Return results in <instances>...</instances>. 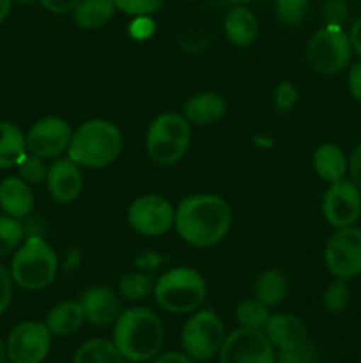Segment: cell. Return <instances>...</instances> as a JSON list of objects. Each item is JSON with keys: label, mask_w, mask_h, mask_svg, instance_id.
Listing matches in <instances>:
<instances>
[{"label": "cell", "mask_w": 361, "mask_h": 363, "mask_svg": "<svg viewBox=\"0 0 361 363\" xmlns=\"http://www.w3.org/2000/svg\"><path fill=\"white\" fill-rule=\"evenodd\" d=\"M16 2H20V4H28V2H32V0H16Z\"/></svg>", "instance_id": "48"}, {"label": "cell", "mask_w": 361, "mask_h": 363, "mask_svg": "<svg viewBox=\"0 0 361 363\" xmlns=\"http://www.w3.org/2000/svg\"><path fill=\"white\" fill-rule=\"evenodd\" d=\"M349 38H350V45H353V50L361 57V16L354 21Z\"/></svg>", "instance_id": "44"}, {"label": "cell", "mask_w": 361, "mask_h": 363, "mask_svg": "<svg viewBox=\"0 0 361 363\" xmlns=\"http://www.w3.org/2000/svg\"><path fill=\"white\" fill-rule=\"evenodd\" d=\"M349 91L354 99L361 101V62L354 64L349 71Z\"/></svg>", "instance_id": "40"}, {"label": "cell", "mask_w": 361, "mask_h": 363, "mask_svg": "<svg viewBox=\"0 0 361 363\" xmlns=\"http://www.w3.org/2000/svg\"><path fill=\"white\" fill-rule=\"evenodd\" d=\"M176 209L161 195H144L131 202L127 223L142 236H161L173 225Z\"/></svg>", "instance_id": "12"}, {"label": "cell", "mask_w": 361, "mask_h": 363, "mask_svg": "<svg viewBox=\"0 0 361 363\" xmlns=\"http://www.w3.org/2000/svg\"><path fill=\"white\" fill-rule=\"evenodd\" d=\"M184 2H193V0H184Z\"/></svg>", "instance_id": "49"}, {"label": "cell", "mask_w": 361, "mask_h": 363, "mask_svg": "<svg viewBox=\"0 0 361 363\" xmlns=\"http://www.w3.org/2000/svg\"><path fill=\"white\" fill-rule=\"evenodd\" d=\"M46 186L53 201L59 204H69L84 188V176H81L80 165L69 158L57 160L48 167V176H46Z\"/></svg>", "instance_id": "15"}, {"label": "cell", "mask_w": 361, "mask_h": 363, "mask_svg": "<svg viewBox=\"0 0 361 363\" xmlns=\"http://www.w3.org/2000/svg\"><path fill=\"white\" fill-rule=\"evenodd\" d=\"M219 363H276L275 347L262 330H234L223 340Z\"/></svg>", "instance_id": "9"}, {"label": "cell", "mask_w": 361, "mask_h": 363, "mask_svg": "<svg viewBox=\"0 0 361 363\" xmlns=\"http://www.w3.org/2000/svg\"><path fill=\"white\" fill-rule=\"evenodd\" d=\"M265 335L276 350H290L306 342V326L289 314H275L265 325Z\"/></svg>", "instance_id": "17"}, {"label": "cell", "mask_w": 361, "mask_h": 363, "mask_svg": "<svg viewBox=\"0 0 361 363\" xmlns=\"http://www.w3.org/2000/svg\"><path fill=\"white\" fill-rule=\"evenodd\" d=\"M50 340L52 333L45 323H20L7 339V360L11 363H42L50 353Z\"/></svg>", "instance_id": "11"}, {"label": "cell", "mask_w": 361, "mask_h": 363, "mask_svg": "<svg viewBox=\"0 0 361 363\" xmlns=\"http://www.w3.org/2000/svg\"><path fill=\"white\" fill-rule=\"evenodd\" d=\"M347 167H349L350 170L353 183L361 190V144L353 151V155H350V160H349V165Z\"/></svg>", "instance_id": "41"}, {"label": "cell", "mask_w": 361, "mask_h": 363, "mask_svg": "<svg viewBox=\"0 0 361 363\" xmlns=\"http://www.w3.org/2000/svg\"><path fill=\"white\" fill-rule=\"evenodd\" d=\"M297 103V89L290 82H282L275 91V105L282 112H289Z\"/></svg>", "instance_id": "36"}, {"label": "cell", "mask_w": 361, "mask_h": 363, "mask_svg": "<svg viewBox=\"0 0 361 363\" xmlns=\"http://www.w3.org/2000/svg\"><path fill=\"white\" fill-rule=\"evenodd\" d=\"M84 315L91 325L108 326L120 315V300L112 289L94 286L84 293L80 300Z\"/></svg>", "instance_id": "16"}, {"label": "cell", "mask_w": 361, "mask_h": 363, "mask_svg": "<svg viewBox=\"0 0 361 363\" xmlns=\"http://www.w3.org/2000/svg\"><path fill=\"white\" fill-rule=\"evenodd\" d=\"M41 6L45 9H48L50 13H55V14H62L67 13V11H73L81 0H39Z\"/></svg>", "instance_id": "39"}, {"label": "cell", "mask_w": 361, "mask_h": 363, "mask_svg": "<svg viewBox=\"0 0 361 363\" xmlns=\"http://www.w3.org/2000/svg\"><path fill=\"white\" fill-rule=\"evenodd\" d=\"M85 321L84 308L78 301H64L55 305L46 315V328L52 335H71L76 332Z\"/></svg>", "instance_id": "21"}, {"label": "cell", "mask_w": 361, "mask_h": 363, "mask_svg": "<svg viewBox=\"0 0 361 363\" xmlns=\"http://www.w3.org/2000/svg\"><path fill=\"white\" fill-rule=\"evenodd\" d=\"M350 301V289L345 284V280L338 279L333 284L326 287L324 294H322V305L329 314H338V312L345 311L347 305Z\"/></svg>", "instance_id": "31"}, {"label": "cell", "mask_w": 361, "mask_h": 363, "mask_svg": "<svg viewBox=\"0 0 361 363\" xmlns=\"http://www.w3.org/2000/svg\"><path fill=\"white\" fill-rule=\"evenodd\" d=\"M73 131L67 121L60 117H45L28 130L25 137L27 151L39 158H57L67 151Z\"/></svg>", "instance_id": "14"}, {"label": "cell", "mask_w": 361, "mask_h": 363, "mask_svg": "<svg viewBox=\"0 0 361 363\" xmlns=\"http://www.w3.org/2000/svg\"><path fill=\"white\" fill-rule=\"evenodd\" d=\"M314 169L317 176L328 183L343 179L347 172V160L342 149L335 144H322L314 155Z\"/></svg>", "instance_id": "23"}, {"label": "cell", "mask_w": 361, "mask_h": 363, "mask_svg": "<svg viewBox=\"0 0 361 363\" xmlns=\"http://www.w3.org/2000/svg\"><path fill=\"white\" fill-rule=\"evenodd\" d=\"M81 264V252L78 248L67 252L66 261H64V275H73Z\"/></svg>", "instance_id": "42"}, {"label": "cell", "mask_w": 361, "mask_h": 363, "mask_svg": "<svg viewBox=\"0 0 361 363\" xmlns=\"http://www.w3.org/2000/svg\"><path fill=\"white\" fill-rule=\"evenodd\" d=\"M191 142V124L179 113H161L147 128L145 147L149 158L163 167L183 160Z\"/></svg>", "instance_id": "6"}, {"label": "cell", "mask_w": 361, "mask_h": 363, "mask_svg": "<svg viewBox=\"0 0 361 363\" xmlns=\"http://www.w3.org/2000/svg\"><path fill=\"white\" fill-rule=\"evenodd\" d=\"M7 362V351H6V344L2 342L0 339V363H6Z\"/></svg>", "instance_id": "46"}, {"label": "cell", "mask_w": 361, "mask_h": 363, "mask_svg": "<svg viewBox=\"0 0 361 363\" xmlns=\"http://www.w3.org/2000/svg\"><path fill=\"white\" fill-rule=\"evenodd\" d=\"M321 14L328 27H342L349 18V9L343 0H326Z\"/></svg>", "instance_id": "33"}, {"label": "cell", "mask_w": 361, "mask_h": 363, "mask_svg": "<svg viewBox=\"0 0 361 363\" xmlns=\"http://www.w3.org/2000/svg\"><path fill=\"white\" fill-rule=\"evenodd\" d=\"M269 318L271 314H269L268 305L262 303L258 298H246L236 307V319L241 328L264 330Z\"/></svg>", "instance_id": "27"}, {"label": "cell", "mask_w": 361, "mask_h": 363, "mask_svg": "<svg viewBox=\"0 0 361 363\" xmlns=\"http://www.w3.org/2000/svg\"><path fill=\"white\" fill-rule=\"evenodd\" d=\"M119 291L130 301L144 300L154 291V279L151 273H127L120 279Z\"/></svg>", "instance_id": "28"}, {"label": "cell", "mask_w": 361, "mask_h": 363, "mask_svg": "<svg viewBox=\"0 0 361 363\" xmlns=\"http://www.w3.org/2000/svg\"><path fill=\"white\" fill-rule=\"evenodd\" d=\"M59 272L55 250L41 236H30L14 254L11 279L27 291L48 287Z\"/></svg>", "instance_id": "4"}, {"label": "cell", "mask_w": 361, "mask_h": 363, "mask_svg": "<svg viewBox=\"0 0 361 363\" xmlns=\"http://www.w3.org/2000/svg\"><path fill=\"white\" fill-rule=\"evenodd\" d=\"M11 298H13V279L9 272L0 264V314H4L9 307Z\"/></svg>", "instance_id": "38"}, {"label": "cell", "mask_w": 361, "mask_h": 363, "mask_svg": "<svg viewBox=\"0 0 361 363\" xmlns=\"http://www.w3.org/2000/svg\"><path fill=\"white\" fill-rule=\"evenodd\" d=\"M326 264L333 277L354 279L361 273V229L349 225L338 229L326 245Z\"/></svg>", "instance_id": "10"}, {"label": "cell", "mask_w": 361, "mask_h": 363, "mask_svg": "<svg viewBox=\"0 0 361 363\" xmlns=\"http://www.w3.org/2000/svg\"><path fill=\"white\" fill-rule=\"evenodd\" d=\"M16 167L20 177L27 184H41L45 183L46 176H48V167L45 165L42 158L30 155V152H27Z\"/></svg>", "instance_id": "32"}, {"label": "cell", "mask_w": 361, "mask_h": 363, "mask_svg": "<svg viewBox=\"0 0 361 363\" xmlns=\"http://www.w3.org/2000/svg\"><path fill=\"white\" fill-rule=\"evenodd\" d=\"M353 57L350 38L342 27H328L315 32L306 46V62L321 74L340 73Z\"/></svg>", "instance_id": "7"}, {"label": "cell", "mask_w": 361, "mask_h": 363, "mask_svg": "<svg viewBox=\"0 0 361 363\" xmlns=\"http://www.w3.org/2000/svg\"><path fill=\"white\" fill-rule=\"evenodd\" d=\"M230 2H234V4H244V2H250V0H230Z\"/></svg>", "instance_id": "47"}, {"label": "cell", "mask_w": 361, "mask_h": 363, "mask_svg": "<svg viewBox=\"0 0 361 363\" xmlns=\"http://www.w3.org/2000/svg\"><path fill=\"white\" fill-rule=\"evenodd\" d=\"M0 208L13 218H25L34 208L30 186L21 177H6L0 181Z\"/></svg>", "instance_id": "19"}, {"label": "cell", "mask_w": 361, "mask_h": 363, "mask_svg": "<svg viewBox=\"0 0 361 363\" xmlns=\"http://www.w3.org/2000/svg\"><path fill=\"white\" fill-rule=\"evenodd\" d=\"M130 34L133 39H138V41H144V39H149L152 34H154V21L149 18V14H144V16H137L130 25Z\"/></svg>", "instance_id": "37"}, {"label": "cell", "mask_w": 361, "mask_h": 363, "mask_svg": "<svg viewBox=\"0 0 361 363\" xmlns=\"http://www.w3.org/2000/svg\"><path fill=\"white\" fill-rule=\"evenodd\" d=\"M115 9L113 0H81L73 9V20L80 28L96 30L112 20Z\"/></svg>", "instance_id": "22"}, {"label": "cell", "mask_w": 361, "mask_h": 363, "mask_svg": "<svg viewBox=\"0 0 361 363\" xmlns=\"http://www.w3.org/2000/svg\"><path fill=\"white\" fill-rule=\"evenodd\" d=\"M223 30L227 39L236 46H248L255 41L258 32L257 18L250 9L237 6L227 13L223 21Z\"/></svg>", "instance_id": "20"}, {"label": "cell", "mask_w": 361, "mask_h": 363, "mask_svg": "<svg viewBox=\"0 0 361 363\" xmlns=\"http://www.w3.org/2000/svg\"><path fill=\"white\" fill-rule=\"evenodd\" d=\"M310 2L308 0H275L276 16L287 27H296L303 23L308 14Z\"/></svg>", "instance_id": "30"}, {"label": "cell", "mask_w": 361, "mask_h": 363, "mask_svg": "<svg viewBox=\"0 0 361 363\" xmlns=\"http://www.w3.org/2000/svg\"><path fill=\"white\" fill-rule=\"evenodd\" d=\"M27 144L20 128L7 121H0V169H11L27 155Z\"/></svg>", "instance_id": "24"}, {"label": "cell", "mask_w": 361, "mask_h": 363, "mask_svg": "<svg viewBox=\"0 0 361 363\" xmlns=\"http://www.w3.org/2000/svg\"><path fill=\"white\" fill-rule=\"evenodd\" d=\"M23 238L25 227L20 220L9 215L0 216V257L16 250Z\"/></svg>", "instance_id": "29"}, {"label": "cell", "mask_w": 361, "mask_h": 363, "mask_svg": "<svg viewBox=\"0 0 361 363\" xmlns=\"http://www.w3.org/2000/svg\"><path fill=\"white\" fill-rule=\"evenodd\" d=\"M322 215L326 222L336 229L349 227L361 215V190L353 181L343 179L329 183L322 199Z\"/></svg>", "instance_id": "13"}, {"label": "cell", "mask_w": 361, "mask_h": 363, "mask_svg": "<svg viewBox=\"0 0 361 363\" xmlns=\"http://www.w3.org/2000/svg\"><path fill=\"white\" fill-rule=\"evenodd\" d=\"M122 151V135L113 123L92 119L73 133L67 147V158L85 169H105Z\"/></svg>", "instance_id": "3"}, {"label": "cell", "mask_w": 361, "mask_h": 363, "mask_svg": "<svg viewBox=\"0 0 361 363\" xmlns=\"http://www.w3.org/2000/svg\"><path fill=\"white\" fill-rule=\"evenodd\" d=\"M11 11V0H0V23L7 18Z\"/></svg>", "instance_id": "45"}, {"label": "cell", "mask_w": 361, "mask_h": 363, "mask_svg": "<svg viewBox=\"0 0 361 363\" xmlns=\"http://www.w3.org/2000/svg\"><path fill=\"white\" fill-rule=\"evenodd\" d=\"M227 110L223 96L216 92H198L183 106V117L195 126H209L218 123Z\"/></svg>", "instance_id": "18"}, {"label": "cell", "mask_w": 361, "mask_h": 363, "mask_svg": "<svg viewBox=\"0 0 361 363\" xmlns=\"http://www.w3.org/2000/svg\"><path fill=\"white\" fill-rule=\"evenodd\" d=\"M113 340L91 339L81 344L74 353L73 363H126Z\"/></svg>", "instance_id": "25"}, {"label": "cell", "mask_w": 361, "mask_h": 363, "mask_svg": "<svg viewBox=\"0 0 361 363\" xmlns=\"http://www.w3.org/2000/svg\"><path fill=\"white\" fill-rule=\"evenodd\" d=\"M276 360L278 363H314L315 351L314 347L304 342L301 346L290 347V350H280Z\"/></svg>", "instance_id": "35"}, {"label": "cell", "mask_w": 361, "mask_h": 363, "mask_svg": "<svg viewBox=\"0 0 361 363\" xmlns=\"http://www.w3.org/2000/svg\"><path fill=\"white\" fill-rule=\"evenodd\" d=\"M225 326L211 311H200L191 315L180 333L184 354L191 360L205 362L219 353L225 340Z\"/></svg>", "instance_id": "8"}, {"label": "cell", "mask_w": 361, "mask_h": 363, "mask_svg": "<svg viewBox=\"0 0 361 363\" xmlns=\"http://www.w3.org/2000/svg\"><path fill=\"white\" fill-rule=\"evenodd\" d=\"M113 4L122 13L144 16V14L156 13L161 7L163 0H113Z\"/></svg>", "instance_id": "34"}, {"label": "cell", "mask_w": 361, "mask_h": 363, "mask_svg": "<svg viewBox=\"0 0 361 363\" xmlns=\"http://www.w3.org/2000/svg\"><path fill=\"white\" fill-rule=\"evenodd\" d=\"M154 363H195L188 354L176 353V351H170V353L161 354L154 360Z\"/></svg>", "instance_id": "43"}, {"label": "cell", "mask_w": 361, "mask_h": 363, "mask_svg": "<svg viewBox=\"0 0 361 363\" xmlns=\"http://www.w3.org/2000/svg\"><path fill=\"white\" fill-rule=\"evenodd\" d=\"M255 294L268 307L282 303L287 296V280L278 269H268L262 273L255 284Z\"/></svg>", "instance_id": "26"}, {"label": "cell", "mask_w": 361, "mask_h": 363, "mask_svg": "<svg viewBox=\"0 0 361 363\" xmlns=\"http://www.w3.org/2000/svg\"><path fill=\"white\" fill-rule=\"evenodd\" d=\"M230 223L232 209L229 202L212 194L184 197L177 206L173 218L177 234L197 248L218 245L229 234Z\"/></svg>", "instance_id": "1"}, {"label": "cell", "mask_w": 361, "mask_h": 363, "mask_svg": "<svg viewBox=\"0 0 361 363\" xmlns=\"http://www.w3.org/2000/svg\"><path fill=\"white\" fill-rule=\"evenodd\" d=\"M165 328L158 315L145 307L120 312L113 326V344L130 362H147L161 351Z\"/></svg>", "instance_id": "2"}, {"label": "cell", "mask_w": 361, "mask_h": 363, "mask_svg": "<svg viewBox=\"0 0 361 363\" xmlns=\"http://www.w3.org/2000/svg\"><path fill=\"white\" fill-rule=\"evenodd\" d=\"M154 298L159 307L172 314H186L200 307L207 294L204 277L195 269L179 266L163 273L154 282Z\"/></svg>", "instance_id": "5"}]
</instances>
